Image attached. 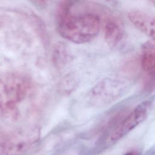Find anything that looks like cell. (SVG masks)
I'll return each instance as SVG.
<instances>
[{
  "instance_id": "6da1fadb",
  "label": "cell",
  "mask_w": 155,
  "mask_h": 155,
  "mask_svg": "<svg viewBox=\"0 0 155 155\" xmlns=\"http://www.w3.org/2000/svg\"><path fill=\"white\" fill-rule=\"evenodd\" d=\"M56 25L62 37L74 43L83 44L96 37L101 24L99 15L88 10L83 2L65 1L58 7Z\"/></svg>"
},
{
  "instance_id": "7a4b0ae2",
  "label": "cell",
  "mask_w": 155,
  "mask_h": 155,
  "mask_svg": "<svg viewBox=\"0 0 155 155\" xmlns=\"http://www.w3.org/2000/svg\"><path fill=\"white\" fill-rule=\"evenodd\" d=\"M31 82L26 76L12 73L0 76V116L15 119L21 103L31 90Z\"/></svg>"
},
{
  "instance_id": "3957f363",
  "label": "cell",
  "mask_w": 155,
  "mask_h": 155,
  "mask_svg": "<svg viewBox=\"0 0 155 155\" xmlns=\"http://www.w3.org/2000/svg\"><path fill=\"white\" fill-rule=\"evenodd\" d=\"M126 84L119 79L105 78L88 92L87 101L95 107H104L117 101L125 93Z\"/></svg>"
},
{
  "instance_id": "277c9868",
  "label": "cell",
  "mask_w": 155,
  "mask_h": 155,
  "mask_svg": "<svg viewBox=\"0 0 155 155\" xmlns=\"http://www.w3.org/2000/svg\"><path fill=\"white\" fill-rule=\"evenodd\" d=\"M151 102L150 101L142 102L127 114L110 135V140L115 142L129 133L145 120L150 111Z\"/></svg>"
},
{
  "instance_id": "5b68a950",
  "label": "cell",
  "mask_w": 155,
  "mask_h": 155,
  "mask_svg": "<svg viewBox=\"0 0 155 155\" xmlns=\"http://www.w3.org/2000/svg\"><path fill=\"white\" fill-rule=\"evenodd\" d=\"M130 22L145 35L155 39V16L139 10L128 12Z\"/></svg>"
},
{
  "instance_id": "8992f818",
  "label": "cell",
  "mask_w": 155,
  "mask_h": 155,
  "mask_svg": "<svg viewBox=\"0 0 155 155\" xmlns=\"http://www.w3.org/2000/svg\"><path fill=\"white\" fill-rule=\"evenodd\" d=\"M141 67L147 73L145 87L148 90L155 89V52H143L140 59Z\"/></svg>"
},
{
  "instance_id": "52a82bcc",
  "label": "cell",
  "mask_w": 155,
  "mask_h": 155,
  "mask_svg": "<svg viewBox=\"0 0 155 155\" xmlns=\"http://www.w3.org/2000/svg\"><path fill=\"white\" fill-rule=\"evenodd\" d=\"M124 35V28L118 21L114 19L107 21L105 26V38L110 47H116L122 40Z\"/></svg>"
},
{
  "instance_id": "ba28073f",
  "label": "cell",
  "mask_w": 155,
  "mask_h": 155,
  "mask_svg": "<svg viewBox=\"0 0 155 155\" xmlns=\"http://www.w3.org/2000/svg\"><path fill=\"white\" fill-rule=\"evenodd\" d=\"M30 147V143L24 141L2 142H0V155H22Z\"/></svg>"
},
{
  "instance_id": "9c48e42d",
  "label": "cell",
  "mask_w": 155,
  "mask_h": 155,
  "mask_svg": "<svg viewBox=\"0 0 155 155\" xmlns=\"http://www.w3.org/2000/svg\"><path fill=\"white\" fill-rule=\"evenodd\" d=\"M142 50L145 51H154L155 52V39H151L147 41L142 45Z\"/></svg>"
},
{
  "instance_id": "30bf717a",
  "label": "cell",
  "mask_w": 155,
  "mask_h": 155,
  "mask_svg": "<svg viewBox=\"0 0 155 155\" xmlns=\"http://www.w3.org/2000/svg\"><path fill=\"white\" fill-rule=\"evenodd\" d=\"M124 155H140V153L137 151H130L124 154Z\"/></svg>"
},
{
  "instance_id": "8fae6325",
  "label": "cell",
  "mask_w": 155,
  "mask_h": 155,
  "mask_svg": "<svg viewBox=\"0 0 155 155\" xmlns=\"http://www.w3.org/2000/svg\"><path fill=\"white\" fill-rule=\"evenodd\" d=\"M151 3H153V4L155 5V0H154V1H151Z\"/></svg>"
}]
</instances>
